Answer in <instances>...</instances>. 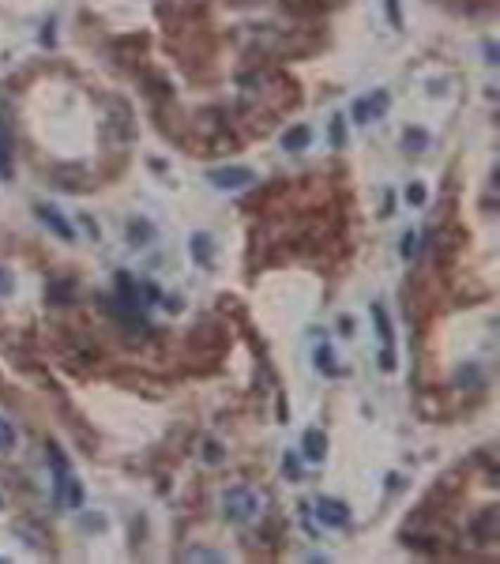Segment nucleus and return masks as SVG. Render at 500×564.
I'll return each instance as SVG.
<instances>
[{
	"instance_id": "nucleus-1",
	"label": "nucleus",
	"mask_w": 500,
	"mask_h": 564,
	"mask_svg": "<svg viewBox=\"0 0 500 564\" xmlns=\"http://www.w3.org/2000/svg\"><path fill=\"white\" fill-rule=\"evenodd\" d=\"M222 512L230 523H248L259 512V496L252 489H245V485H233V489L222 493Z\"/></svg>"
},
{
	"instance_id": "nucleus-8",
	"label": "nucleus",
	"mask_w": 500,
	"mask_h": 564,
	"mask_svg": "<svg viewBox=\"0 0 500 564\" xmlns=\"http://www.w3.org/2000/svg\"><path fill=\"white\" fill-rule=\"evenodd\" d=\"M34 211H38V219H41V222H46V226H49V230H53V233H57V237H60V241H72V237H75V233H72V226H68V222H64V219H60V214H57V211H53V207H46V203H38V207H34Z\"/></svg>"
},
{
	"instance_id": "nucleus-5",
	"label": "nucleus",
	"mask_w": 500,
	"mask_h": 564,
	"mask_svg": "<svg viewBox=\"0 0 500 564\" xmlns=\"http://www.w3.org/2000/svg\"><path fill=\"white\" fill-rule=\"evenodd\" d=\"M373 320H376V335L384 339V361H380V365L391 373V368H395V354H391V320H387V309L373 305Z\"/></svg>"
},
{
	"instance_id": "nucleus-18",
	"label": "nucleus",
	"mask_w": 500,
	"mask_h": 564,
	"mask_svg": "<svg viewBox=\"0 0 500 564\" xmlns=\"http://www.w3.org/2000/svg\"><path fill=\"white\" fill-rule=\"evenodd\" d=\"M399 252H403L406 259L418 256V233H403V245H399Z\"/></svg>"
},
{
	"instance_id": "nucleus-26",
	"label": "nucleus",
	"mask_w": 500,
	"mask_h": 564,
	"mask_svg": "<svg viewBox=\"0 0 500 564\" xmlns=\"http://www.w3.org/2000/svg\"><path fill=\"white\" fill-rule=\"evenodd\" d=\"M0 504H4V496H0Z\"/></svg>"
},
{
	"instance_id": "nucleus-20",
	"label": "nucleus",
	"mask_w": 500,
	"mask_h": 564,
	"mask_svg": "<svg viewBox=\"0 0 500 564\" xmlns=\"http://www.w3.org/2000/svg\"><path fill=\"white\" fill-rule=\"evenodd\" d=\"M282 470H286L290 474V478H301V459H297V455H286V459H282Z\"/></svg>"
},
{
	"instance_id": "nucleus-19",
	"label": "nucleus",
	"mask_w": 500,
	"mask_h": 564,
	"mask_svg": "<svg viewBox=\"0 0 500 564\" xmlns=\"http://www.w3.org/2000/svg\"><path fill=\"white\" fill-rule=\"evenodd\" d=\"M12 173V150H8V143L0 139V177H8Z\"/></svg>"
},
{
	"instance_id": "nucleus-17",
	"label": "nucleus",
	"mask_w": 500,
	"mask_h": 564,
	"mask_svg": "<svg viewBox=\"0 0 500 564\" xmlns=\"http://www.w3.org/2000/svg\"><path fill=\"white\" fill-rule=\"evenodd\" d=\"M68 294H72V286H68V282H53L49 297L57 301V305H68Z\"/></svg>"
},
{
	"instance_id": "nucleus-10",
	"label": "nucleus",
	"mask_w": 500,
	"mask_h": 564,
	"mask_svg": "<svg viewBox=\"0 0 500 564\" xmlns=\"http://www.w3.org/2000/svg\"><path fill=\"white\" fill-rule=\"evenodd\" d=\"M309 139H312V132H309L305 124H297V128H290V132L282 136V147H286V150H305Z\"/></svg>"
},
{
	"instance_id": "nucleus-21",
	"label": "nucleus",
	"mask_w": 500,
	"mask_h": 564,
	"mask_svg": "<svg viewBox=\"0 0 500 564\" xmlns=\"http://www.w3.org/2000/svg\"><path fill=\"white\" fill-rule=\"evenodd\" d=\"M342 139H346V132H342V117H335V121H331V147H342Z\"/></svg>"
},
{
	"instance_id": "nucleus-23",
	"label": "nucleus",
	"mask_w": 500,
	"mask_h": 564,
	"mask_svg": "<svg viewBox=\"0 0 500 564\" xmlns=\"http://www.w3.org/2000/svg\"><path fill=\"white\" fill-rule=\"evenodd\" d=\"M8 294H12V271L0 267V297H8Z\"/></svg>"
},
{
	"instance_id": "nucleus-2",
	"label": "nucleus",
	"mask_w": 500,
	"mask_h": 564,
	"mask_svg": "<svg viewBox=\"0 0 500 564\" xmlns=\"http://www.w3.org/2000/svg\"><path fill=\"white\" fill-rule=\"evenodd\" d=\"M207 181L222 192H237V188H248V184L256 181V173L245 169V166H222V169H211Z\"/></svg>"
},
{
	"instance_id": "nucleus-13",
	"label": "nucleus",
	"mask_w": 500,
	"mask_h": 564,
	"mask_svg": "<svg viewBox=\"0 0 500 564\" xmlns=\"http://www.w3.org/2000/svg\"><path fill=\"white\" fill-rule=\"evenodd\" d=\"M403 143H406V150H425V147H429V136L421 132V128H406Z\"/></svg>"
},
{
	"instance_id": "nucleus-7",
	"label": "nucleus",
	"mask_w": 500,
	"mask_h": 564,
	"mask_svg": "<svg viewBox=\"0 0 500 564\" xmlns=\"http://www.w3.org/2000/svg\"><path fill=\"white\" fill-rule=\"evenodd\" d=\"M301 455H305L309 463H320L323 455H328V437H323L320 429H309L305 440H301Z\"/></svg>"
},
{
	"instance_id": "nucleus-15",
	"label": "nucleus",
	"mask_w": 500,
	"mask_h": 564,
	"mask_svg": "<svg viewBox=\"0 0 500 564\" xmlns=\"http://www.w3.org/2000/svg\"><path fill=\"white\" fill-rule=\"evenodd\" d=\"M203 459H207V463H222V459H226L222 444H219V440H203Z\"/></svg>"
},
{
	"instance_id": "nucleus-9",
	"label": "nucleus",
	"mask_w": 500,
	"mask_h": 564,
	"mask_svg": "<svg viewBox=\"0 0 500 564\" xmlns=\"http://www.w3.org/2000/svg\"><path fill=\"white\" fill-rule=\"evenodd\" d=\"M192 256L200 259L203 267L214 264V248H211V237H207V233H195V237H192Z\"/></svg>"
},
{
	"instance_id": "nucleus-16",
	"label": "nucleus",
	"mask_w": 500,
	"mask_h": 564,
	"mask_svg": "<svg viewBox=\"0 0 500 564\" xmlns=\"http://www.w3.org/2000/svg\"><path fill=\"white\" fill-rule=\"evenodd\" d=\"M184 560H226V553H214V549H188Z\"/></svg>"
},
{
	"instance_id": "nucleus-22",
	"label": "nucleus",
	"mask_w": 500,
	"mask_h": 564,
	"mask_svg": "<svg viewBox=\"0 0 500 564\" xmlns=\"http://www.w3.org/2000/svg\"><path fill=\"white\" fill-rule=\"evenodd\" d=\"M316 365H323L328 373H339V368H335V357H331V350H328V346H323V350L316 354Z\"/></svg>"
},
{
	"instance_id": "nucleus-11",
	"label": "nucleus",
	"mask_w": 500,
	"mask_h": 564,
	"mask_svg": "<svg viewBox=\"0 0 500 564\" xmlns=\"http://www.w3.org/2000/svg\"><path fill=\"white\" fill-rule=\"evenodd\" d=\"M150 233H155V230H150V222H139V219L128 222V241H132V245H147Z\"/></svg>"
},
{
	"instance_id": "nucleus-4",
	"label": "nucleus",
	"mask_w": 500,
	"mask_h": 564,
	"mask_svg": "<svg viewBox=\"0 0 500 564\" xmlns=\"http://www.w3.org/2000/svg\"><path fill=\"white\" fill-rule=\"evenodd\" d=\"M316 515H320V523H328V527H346L350 523V508H346L342 501H335V496H316Z\"/></svg>"
},
{
	"instance_id": "nucleus-24",
	"label": "nucleus",
	"mask_w": 500,
	"mask_h": 564,
	"mask_svg": "<svg viewBox=\"0 0 500 564\" xmlns=\"http://www.w3.org/2000/svg\"><path fill=\"white\" fill-rule=\"evenodd\" d=\"M406 200H410V203H425V188H421V184H410V188H406Z\"/></svg>"
},
{
	"instance_id": "nucleus-25",
	"label": "nucleus",
	"mask_w": 500,
	"mask_h": 564,
	"mask_svg": "<svg viewBox=\"0 0 500 564\" xmlns=\"http://www.w3.org/2000/svg\"><path fill=\"white\" fill-rule=\"evenodd\" d=\"M387 12H391V19L399 23V4H395V0H387Z\"/></svg>"
},
{
	"instance_id": "nucleus-12",
	"label": "nucleus",
	"mask_w": 500,
	"mask_h": 564,
	"mask_svg": "<svg viewBox=\"0 0 500 564\" xmlns=\"http://www.w3.org/2000/svg\"><path fill=\"white\" fill-rule=\"evenodd\" d=\"M477 534H482V538H493V530H496V508H485V512L482 515H477Z\"/></svg>"
},
{
	"instance_id": "nucleus-3",
	"label": "nucleus",
	"mask_w": 500,
	"mask_h": 564,
	"mask_svg": "<svg viewBox=\"0 0 500 564\" xmlns=\"http://www.w3.org/2000/svg\"><path fill=\"white\" fill-rule=\"evenodd\" d=\"M387 102H391V98H387V91H373L368 98H357L350 113H354V121H357V124H368V121H376L380 113H387Z\"/></svg>"
},
{
	"instance_id": "nucleus-14",
	"label": "nucleus",
	"mask_w": 500,
	"mask_h": 564,
	"mask_svg": "<svg viewBox=\"0 0 500 564\" xmlns=\"http://www.w3.org/2000/svg\"><path fill=\"white\" fill-rule=\"evenodd\" d=\"M12 444H15V429H12V421L0 418V451H12Z\"/></svg>"
},
{
	"instance_id": "nucleus-6",
	"label": "nucleus",
	"mask_w": 500,
	"mask_h": 564,
	"mask_svg": "<svg viewBox=\"0 0 500 564\" xmlns=\"http://www.w3.org/2000/svg\"><path fill=\"white\" fill-rule=\"evenodd\" d=\"M57 504H64V508L83 504V485H79V478H68V470L57 474Z\"/></svg>"
}]
</instances>
